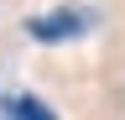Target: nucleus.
<instances>
[{"label": "nucleus", "mask_w": 125, "mask_h": 120, "mask_svg": "<svg viewBox=\"0 0 125 120\" xmlns=\"http://www.w3.org/2000/svg\"><path fill=\"white\" fill-rule=\"evenodd\" d=\"M83 32H89V11H73V5L47 11V16H31V21H26V37H31V42H42V47H57V42H78Z\"/></svg>", "instance_id": "1"}, {"label": "nucleus", "mask_w": 125, "mask_h": 120, "mask_svg": "<svg viewBox=\"0 0 125 120\" xmlns=\"http://www.w3.org/2000/svg\"><path fill=\"white\" fill-rule=\"evenodd\" d=\"M5 115H10V120H57L37 94H10V99H5Z\"/></svg>", "instance_id": "2"}]
</instances>
